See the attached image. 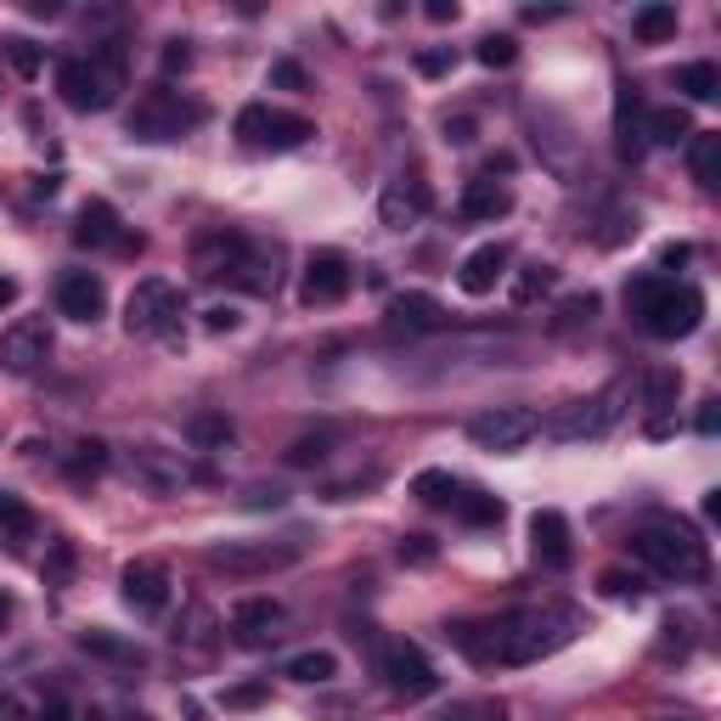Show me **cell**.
I'll list each match as a JSON object with an SVG mask.
<instances>
[{
	"label": "cell",
	"instance_id": "6da1fadb",
	"mask_svg": "<svg viewBox=\"0 0 721 721\" xmlns=\"http://www.w3.org/2000/svg\"><path fill=\"white\" fill-rule=\"evenodd\" d=\"M473 665H536L581 637V609L542 603V609H513L485 626H451L446 632Z\"/></svg>",
	"mask_w": 721,
	"mask_h": 721
},
{
	"label": "cell",
	"instance_id": "7a4b0ae2",
	"mask_svg": "<svg viewBox=\"0 0 721 721\" xmlns=\"http://www.w3.org/2000/svg\"><path fill=\"white\" fill-rule=\"evenodd\" d=\"M124 90V45H90V57H63L57 63V96L74 113H108Z\"/></svg>",
	"mask_w": 721,
	"mask_h": 721
},
{
	"label": "cell",
	"instance_id": "3957f363",
	"mask_svg": "<svg viewBox=\"0 0 721 721\" xmlns=\"http://www.w3.org/2000/svg\"><path fill=\"white\" fill-rule=\"evenodd\" d=\"M626 305L632 316L654 332V339H688V332H699L704 321V294L688 282H665V276H637L626 287Z\"/></svg>",
	"mask_w": 721,
	"mask_h": 721
},
{
	"label": "cell",
	"instance_id": "277c9868",
	"mask_svg": "<svg viewBox=\"0 0 721 721\" xmlns=\"http://www.w3.org/2000/svg\"><path fill=\"white\" fill-rule=\"evenodd\" d=\"M632 553L654 575H670V581H704L710 575V553H704L699 531L682 518H648L643 531H632Z\"/></svg>",
	"mask_w": 721,
	"mask_h": 721
},
{
	"label": "cell",
	"instance_id": "5b68a950",
	"mask_svg": "<svg viewBox=\"0 0 721 721\" xmlns=\"http://www.w3.org/2000/svg\"><path fill=\"white\" fill-rule=\"evenodd\" d=\"M209 119V108L198 96H186L175 85H153L148 96H135L130 108V135L135 141H181L186 130H198Z\"/></svg>",
	"mask_w": 721,
	"mask_h": 721
},
{
	"label": "cell",
	"instance_id": "8992f818",
	"mask_svg": "<svg viewBox=\"0 0 721 721\" xmlns=\"http://www.w3.org/2000/svg\"><path fill=\"white\" fill-rule=\"evenodd\" d=\"M124 327L135 339H170L181 327V287L164 276H141L124 299Z\"/></svg>",
	"mask_w": 721,
	"mask_h": 721
},
{
	"label": "cell",
	"instance_id": "52a82bcc",
	"mask_svg": "<svg viewBox=\"0 0 721 721\" xmlns=\"http://www.w3.org/2000/svg\"><path fill=\"white\" fill-rule=\"evenodd\" d=\"M310 135H316L310 119H299V113H276V108H265V102H249L243 113H237V141H243V148H254V153H287V148H305Z\"/></svg>",
	"mask_w": 721,
	"mask_h": 721
},
{
	"label": "cell",
	"instance_id": "ba28073f",
	"mask_svg": "<svg viewBox=\"0 0 721 721\" xmlns=\"http://www.w3.org/2000/svg\"><path fill=\"white\" fill-rule=\"evenodd\" d=\"M378 677H383V688H390L395 699H428V693H440V670L428 665V654H423L417 643H406V637H395V643L378 648Z\"/></svg>",
	"mask_w": 721,
	"mask_h": 721
},
{
	"label": "cell",
	"instance_id": "9c48e42d",
	"mask_svg": "<svg viewBox=\"0 0 721 721\" xmlns=\"http://www.w3.org/2000/svg\"><path fill=\"white\" fill-rule=\"evenodd\" d=\"M305 558V542L299 536H282V542H220L209 553V569H226V575H276L287 564Z\"/></svg>",
	"mask_w": 721,
	"mask_h": 721
},
{
	"label": "cell",
	"instance_id": "30bf717a",
	"mask_svg": "<svg viewBox=\"0 0 721 721\" xmlns=\"http://www.w3.org/2000/svg\"><path fill=\"white\" fill-rule=\"evenodd\" d=\"M620 401H626L620 383H609V390L592 395V401H569V406H558L547 417V435L553 440H598V435H609V428L620 423Z\"/></svg>",
	"mask_w": 721,
	"mask_h": 721
},
{
	"label": "cell",
	"instance_id": "8fae6325",
	"mask_svg": "<svg viewBox=\"0 0 721 721\" xmlns=\"http://www.w3.org/2000/svg\"><path fill=\"white\" fill-rule=\"evenodd\" d=\"M536 428H542V417L531 406H491L468 423V440L479 451H518L524 440H536Z\"/></svg>",
	"mask_w": 721,
	"mask_h": 721
},
{
	"label": "cell",
	"instance_id": "7c38bea8",
	"mask_svg": "<svg viewBox=\"0 0 721 721\" xmlns=\"http://www.w3.org/2000/svg\"><path fill=\"white\" fill-rule=\"evenodd\" d=\"M45 356H52V321L45 316H18L7 332H0V367L7 372H34L45 367Z\"/></svg>",
	"mask_w": 721,
	"mask_h": 721
},
{
	"label": "cell",
	"instance_id": "4fadbf2b",
	"mask_svg": "<svg viewBox=\"0 0 721 721\" xmlns=\"http://www.w3.org/2000/svg\"><path fill=\"white\" fill-rule=\"evenodd\" d=\"M356 287V265L339 254V249H321L305 260V282H299V299L305 305H339Z\"/></svg>",
	"mask_w": 721,
	"mask_h": 721
},
{
	"label": "cell",
	"instance_id": "5bb4252c",
	"mask_svg": "<svg viewBox=\"0 0 721 721\" xmlns=\"http://www.w3.org/2000/svg\"><path fill=\"white\" fill-rule=\"evenodd\" d=\"M276 265H282V254H276L271 243H254V237H243V249H237L226 282H231V287H243V294H254V299H271V294H276V282H282Z\"/></svg>",
	"mask_w": 721,
	"mask_h": 721
},
{
	"label": "cell",
	"instance_id": "9a60e30c",
	"mask_svg": "<svg viewBox=\"0 0 721 721\" xmlns=\"http://www.w3.org/2000/svg\"><path fill=\"white\" fill-rule=\"evenodd\" d=\"M282 626H287V609H282L276 598H243V603L231 609V637L243 643V648H265V643H276Z\"/></svg>",
	"mask_w": 721,
	"mask_h": 721
},
{
	"label": "cell",
	"instance_id": "2e32d148",
	"mask_svg": "<svg viewBox=\"0 0 721 721\" xmlns=\"http://www.w3.org/2000/svg\"><path fill=\"white\" fill-rule=\"evenodd\" d=\"M423 215H428V186L417 175H395L378 192V220L390 231H412V226H423Z\"/></svg>",
	"mask_w": 721,
	"mask_h": 721
},
{
	"label": "cell",
	"instance_id": "e0dca14e",
	"mask_svg": "<svg viewBox=\"0 0 721 721\" xmlns=\"http://www.w3.org/2000/svg\"><path fill=\"white\" fill-rule=\"evenodd\" d=\"M119 587H124V603L135 614H164V603H170V569L159 558H135V564H124Z\"/></svg>",
	"mask_w": 721,
	"mask_h": 721
},
{
	"label": "cell",
	"instance_id": "ac0fdd59",
	"mask_svg": "<svg viewBox=\"0 0 721 721\" xmlns=\"http://www.w3.org/2000/svg\"><path fill=\"white\" fill-rule=\"evenodd\" d=\"M57 310L68 316V321H96L108 310V287H102V276L96 271H63L57 276Z\"/></svg>",
	"mask_w": 721,
	"mask_h": 721
},
{
	"label": "cell",
	"instance_id": "d6986e66",
	"mask_svg": "<svg viewBox=\"0 0 721 721\" xmlns=\"http://www.w3.org/2000/svg\"><path fill=\"white\" fill-rule=\"evenodd\" d=\"M531 553L542 569H569L575 564V542H569V518L558 507L531 513Z\"/></svg>",
	"mask_w": 721,
	"mask_h": 721
},
{
	"label": "cell",
	"instance_id": "ffe728a7",
	"mask_svg": "<svg viewBox=\"0 0 721 721\" xmlns=\"http://www.w3.org/2000/svg\"><path fill=\"white\" fill-rule=\"evenodd\" d=\"M74 243H79V249H141V237L130 243L124 226H119V209L102 204V198H90V204L79 209V220H74Z\"/></svg>",
	"mask_w": 721,
	"mask_h": 721
},
{
	"label": "cell",
	"instance_id": "44dd1931",
	"mask_svg": "<svg viewBox=\"0 0 721 721\" xmlns=\"http://www.w3.org/2000/svg\"><path fill=\"white\" fill-rule=\"evenodd\" d=\"M457 215H462L468 226H496L502 215H513V192H507V186H496L491 175H479V181H468V186H462Z\"/></svg>",
	"mask_w": 721,
	"mask_h": 721
},
{
	"label": "cell",
	"instance_id": "7402d4cb",
	"mask_svg": "<svg viewBox=\"0 0 721 721\" xmlns=\"http://www.w3.org/2000/svg\"><path fill=\"white\" fill-rule=\"evenodd\" d=\"M446 327V305L435 294H395L390 299V332H440Z\"/></svg>",
	"mask_w": 721,
	"mask_h": 721
},
{
	"label": "cell",
	"instance_id": "603a6c76",
	"mask_svg": "<svg viewBox=\"0 0 721 721\" xmlns=\"http://www.w3.org/2000/svg\"><path fill=\"white\" fill-rule=\"evenodd\" d=\"M502 271H507V249H502V243H479V249L457 265V287H462V294H473V299H485L491 287L502 282Z\"/></svg>",
	"mask_w": 721,
	"mask_h": 721
},
{
	"label": "cell",
	"instance_id": "cb8c5ba5",
	"mask_svg": "<svg viewBox=\"0 0 721 721\" xmlns=\"http://www.w3.org/2000/svg\"><path fill=\"white\" fill-rule=\"evenodd\" d=\"M135 468H141V479H148V485H159V491H181V485H192V479H204V468H192L186 457L159 451V446L135 451Z\"/></svg>",
	"mask_w": 721,
	"mask_h": 721
},
{
	"label": "cell",
	"instance_id": "d4e9b609",
	"mask_svg": "<svg viewBox=\"0 0 721 721\" xmlns=\"http://www.w3.org/2000/svg\"><path fill=\"white\" fill-rule=\"evenodd\" d=\"M237 249H243V237H237V231H209V237H198V249H192V265H198L204 282H226Z\"/></svg>",
	"mask_w": 721,
	"mask_h": 721
},
{
	"label": "cell",
	"instance_id": "484cf974",
	"mask_svg": "<svg viewBox=\"0 0 721 721\" xmlns=\"http://www.w3.org/2000/svg\"><path fill=\"white\" fill-rule=\"evenodd\" d=\"M677 395H682V378L677 372H654L648 378V435L654 440L670 435V406H677Z\"/></svg>",
	"mask_w": 721,
	"mask_h": 721
},
{
	"label": "cell",
	"instance_id": "4316f807",
	"mask_svg": "<svg viewBox=\"0 0 721 721\" xmlns=\"http://www.w3.org/2000/svg\"><path fill=\"white\" fill-rule=\"evenodd\" d=\"M231 435H237V428H231L226 412H192L186 417V446L192 451H226Z\"/></svg>",
	"mask_w": 721,
	"mask_h": 721
},
{
	"label": "cell",
	"instance_id": "83f0119b",
	"mask_svg": "<svg viewBox=\"0 0 721 721\" xmlns=\"http://www.w3.org/2000/svg\"><path fill=\"white\" fill-rule=\"evenodd\" d=\"M643 135L659 141V148H682V141L693 135V119H688V108H648Z\"/></svg>",
	"mask_w": 721,
	"mask_h": 721
},
{
	"label": "cell",
	"instance_id": "f1b7e54d",
	"mask_svg": "<svg viewBox=\"0 0 721 721\" xmlns=\"http://www.w3.org/2000/svg\"><path fill=\"white\" fill-rule=\"evenodd\" d=\"M688 170L699 186H715L721 181V135L715 130H693L688 135Z\"/></svg>",
	"mask_w": 721,
	"mask_h": 721
},
{
	"label": "cell",
	"instance_id": "f546056e",
	"mask_svg": "<svg viewBox=\"0 0 721 721\" xmlns=\"http://www.w3.org/2000/svg\"><path fill=\"white\" fill-rule=\"evenodd\" d=\"M79 648H85V654H96V659H113V665H141V659H148V654H141L130 637H119V632H102V626L79 632Z\"/></svg>",
	"mask_w": 721,
	"mask_h": 721
},
{
	"label": "cell",
	"instance_id": "4dcf8cb0",
	"mask_svg": "<svg viewBox=\"0 0 721 721\" xmlns=\"http://www.w3.org/2000/svg\"><path fill=\"white\" fill-rule=\"evenodd\" d=\"M632 34H637L643 45L670 40V34H677V7H665V0H654V7H637V12H632Z\"/></svg>",
	"mask_w": 721,
	"mask_h": 721
},
{
	"label": "cell",
	"instance_id": "1f68e13d",
	"mask_svg": "<svg viewBox=\"0 0 721 721\" xmlns=\"http://www.w3.org/2000/svg\"><path fill=\"white\" fill-rule=\"evenodd\" d=\"M553 282H558V271L536 260V265H524V271L513 276V287H507V299H513V305H536L542 294H553Z\"/></svg>",
	"mask_w": 721,
	"mask_h": 721
},
{
	"label": "cell",
	"instance_id": "d6a6232c",
	"mask_svg": "<svg viewBox=\"0 0 721 721\" xmlns=\"http://www.w3.org/2000/svg\"><path fill=\"white\" fill-rule=\"evenodd\" d=\"M412 496H423L428 507H451V502L462 496V485H457L446 468H423V473L412 479Z\"/></svg>",
	"mask_w": 721,
	"mask_h": 721
},
{
	"label": "cell",
	"instance_id": "836d02e7",
	"mask_svg": "<svg viewBox=\"0 0 721 721\" xmlns=\"http://www.w3.org/2000/svg\"><path fill=\"white\" fill-rule=\"evenodd\" d=\"M677 90H688V102H715V96H721V68L715 63H688V68H677Z\"/></svg>",
	"mask_w": 721,
	"mask_h": 721
},
{
	"label": "cell",
	"instance_id": "e575fe53",
	"mask_svg": "<svg viewBox=\"0 0 721 721\" xmlns=\"http://www.w3.org/2000/svg\"><path fill=\"white\" fill-rule=\"evenodd\" d=\"M632 113H637V96L626 90V96H620V124H614L620 130V159H626V164H637L648 153V135H643V124Z\"/></svg>",
	"mask_w": 721,
	"mask_h": 721
},
{
	"label": "cell",
	"instance_id": "d590c367",
	"mask_svg": "<svg viewBox=\"0 0 721 721\" xmlns=\"http://www.w3.org/2000/svg\"><path fill=\"white\" fill-rule=\"evenodd\" d=\"M287 677H294V682H332V677H339V659H332L327 648H310V654H294V659H287Z\"/></svg>",
	"mask_w": 721,
	"mask_h": 721
},
{
	"label": "cell",
	"instance_id": "8d00e7d4",
	"mask_svg": "<svg viewBox=\"0 0 721 721\" xmlns=\"http://www.w3.org/2000/svg\"><path fill=\"white\" fill-rule=\"evenodd\" d=\"M451 507H457L462 524H502V513H507L502 496H491V491H462Z\"/></svg>",
	"mask_w": 721,
	"mask_h": 721
},
{
	"label": "cell",
	"instance_id": "74e56055",
	"mask_svg": "<svg viewBox=\"0 0 721 721\" xmlns=\"http://www.w3.org/2000/svg\"><path fill=\"white\" fill-rule=\"evenodd\" d=\"M0 536H7V542H29L34 536V513L12 491H0Z\"/></svg>",
	"mask_w": 721,
	"mask_h": 721
},
{
	"label": "cell",
	"instance_id": "f35d334b",
	"mask_svg": "<svg viewBox=\"0 0 721 721\" xmlns=\"http://www.w3.org/2000/svg\"><path fill=\"white\" fill-rule=\"evenodd\" d=\"M102 468H108V446H102V440H79V446H74V457H68V473H74V479L102 473Z\"/></svg>",
	"mask_w": 721,
	"mask_h": 721
},
{
	"label": "cell",
	"instance_id": "ab89813d",
	"mask_svg": "<svg viewBox=\"0 0 721 721\" xmlns=\"http://www.w3.org/2000/svg\"><path fill=\"white\" fill-rule=\"evenodd\" d=\"M513 57H518L513 34H485V40H479V63H485V68H507Z\"/></svg>",
	"mask_w": 721,
	"mask_h": 721
},
{
	"label": "cell",
	"instance_id": "60d3db41",
	"mask_svg": "<svg viewBox=\"0 0 721 721\" xmlns=\"http://www.w3.org/2000/svg\"><path fill=\"white\" fill-rule=\"evenodd\" d=\"M209 632H215V614H209V609H192V614H186V632H175V643H192V648H209V643H215Z\"/></svg>",
	"mask_w": 721,
	"mask_h": 721
},
{
	"label": "cell",
	"instance_id": "b9f144b4",
	"mask_svg": "<svg viewBox=\"0 0 721 721\" xmlns=\"http://www.w3.org/2000/svg\"><path fill=\"white\" fill-rule=\"evenodd\" d=\"M592 316H598V294H575V299L558 305V327H581V321H592Z\"/></svg>",
	"mask_w": 721,
	"mask_h": 721
},
{
	"label": "cell",
	"instance_id": "7bdbcfd3",
	"mask_svg": "<svg viewBox=\"0 0 721 721\" xmlns=\"http://www.w3.org/2000/svg\"><path fill=\"white\" fill-rule=\"evenodd\" d=\"M457 68V52L451 45H435V52H417V74L423 79H440V74H451Z\"/></svg>",
	"mask_w": 721,
	"mask_h": 721
},
{
	"label": "cell",
	"instance_id": "ee69618b",
	"mask_svg": "<svg viewBox=\"0 0 721 721\" xmlns=\"http://www.w3.org/2000/svg\"><path fill=\"white\" fill-rule=\"evenodd\" d=\"M265 693H271V682H237V688H226V710H254Z\"/></svg>",
	"mask_w": 721,
	"mask_h": 721
},
{
	"label": "cell",
	"instance_id": "f6af8a7d",
	"mask_svg": "<svg viewBox=\"0 0 721 721\" xmlns=\"http://www.w3.org/2000/svg\"><path fill=\"white\" fill-rule=\"evenodd\" d=\"M327 440H332V435H305V440H294V446H287V462H299V468H305V462H321V457H327Z\"/></svg>",
	"mask_w": 721,
	"mask_h": 721
},
{
	"label": "cell",
	"instance_id": "bcb514c9",
	"mask_svg": "<svg viewBox=\"0 0 721 721\" xmlns=\"http://www.w3.org/2000/svg\"><path fill=\"white\" fill-rule=\"evenodd\" d=\"M7 57H12V68H18L23 79H34V74H40V52H34L29 40H12V45H7Z\"/></svg>",
	"mask_w": 721,
	"mask_h": 721
},
{
	"label": "cell",
	"instance_id": "7dc6e473",
	"mask_svg": "<svg viewBox=\"0 0 721 721\" xmlns=\"http://www.w3.org/2000/svg\"><path fill=\"white\" fill-rule=\"evenodd\" d=\"M68 569H74V547H68V542H57V547H52V564H45V581L63 587V581H68Z\"/></svg>",
	"mask_w": 721,
	"mask_h": 721
},
{
	"label": "cell",
	"instance_id": "c3c4849f",
	"mask_svg": "<svg viewBox=\"0 0 721 721\" xmlns=\"http://www.w3.org/2000/svg\"><path fill=\"white\" fill-rule=\"evenodd\" d=\"M271 85H276V90H305V68H299L294 57H282V63L271 68Z\"/></svg>",
	"mask_w": 721,
	"mask_h": 721
},
{
	"label": "cell",
	"instance_id": "681fc988",
	"mask_svg": "<svg viewBox=\"0 0 721 721\" xmlns=\"http://www.w3.org/2000/svg\"><path fill=\"white\" fill-rule=\"evenodd\" d=\"M34 721H68V699L52 688V693H45V699L34 704Z\"/></svg>",
	"mask_w": 721,
	"mask_h": 721
},
{
	"label": "cell",
	"instance_id": "f907efd6",
	"mask_svg": "<svg viewBox=\"0 0 721 721\" xmlns=\"http://www.w3.org/2000/svg\"><path fill=\"white\" fill-rule=\"evenodd\" d=\"M401 558H406V564H435V542H428V536H406V542H401Z\"/></svg>",
	"mask_w": 721,
	"mask_h": 721
},
{
	"label": "cell",
	"instance_id": "816d5d0a",
	"mask_svg": "<svg viewBox=\"0 0 721 721\" xmlns=\"http://www.w3.org/2000/svg\"><path fill=\"white\" fill-rule=\"evenodd\" d=\"M204 327H209V332H231V327H237V310H231V305H209V310H204Z\"/></svg>",
	"mask_w": 721,
	"mask_h": 721
},
{
	"label": "cell",
	"instance_id": "f5cc1de1",
	"mask_svg": "<svg viewBox=\"0 0 721 721\" xmlns=\"http://www.w3.org/2000/svg\"><path fill=\"white\" fill-rule=\"evenodd\" d=\"M598 587H603L609 598H626V592L637 598V581H632V575H620V569H609V575H603V581H598Z\"/></svg>",
	"mask_w": 721,
	"mask_h": 721
},
{
	"label": "cell",
	"instance_id": "db71d44e",
	"mask_svg": "<svg viewBox=\"0 0 721 721\" xmlns=\"http://www.w3.org/2000/svg\"><path fill=\"white\" fill-rule=\"evenodd\" d=\"M186 68H192L186 40H170V52H164V74H186Z\"/></svg>",
	"mask_w": 721,
	"mask_h": 721
},
{
	"label": "cell",
	"instance_id": "11a10c76",
	"mask_svg": "<svg viewBox=\"0 0 721 721\" xmlns=\"http://www.w3.org/2000/svg\"><path fill=\"white\" fill-rule=\"evenodd\" d=\"M423 18H428V23H457V0H428Z\"/></svg>",
	"mask_w": 721,
	"mask_h": 721
},
{
	"label": "cell",
	"instance_id": "9f6ffc18",
	"mask_svg": "<svg viewBox=\"0 0 721 721\" xmlns=\"http://www.w3.org/2000/svg\"><path fill=\"white\" fill-rule=\"evenodd\" d=\"M446 141H451V148H468V141H473V119H446Z\"/></svg>",
	"mask_w": 721,
	"mask_h": 721
},
{
	"label": "cell",
	"instance_id": "6f0895ef",
	"mask_svg": "<svg viewBox=\"0 0 721 721\" xmlns=\"http://www.w3.org/2000/svg\"><path fill=\"white\" fill-rule=\"evenodd\" d=\"M693 428H699V435H715V428H721V401H704V406H699V423H693Z\"/></svg>",
	"mask_w": 721,
	"mask_h": 721
},
{
	"label": "cell",
	"instance_id": "680465c9",
	"mask_svg": "<svg viewBox=\"0 0 721 721\" xmlns=\"http://www.w3.org/2000/svg\"><path fill=\"white\" fill-rule=\"evenodd\" d=\"M468 710H473V721H507L502 704H468Z\"/></svg>",
	"mask_w": 721,
	"mask_h": 721
},
{
	"label": "cell",
	"instance_id": "91938a15",
	"mask_svg": "<svg viewBox=\"0 0 721 721\" xmlns=\"http://www.w3.org/2000/svg\"><path fill=\"white\" fill-rule=\"evenodd\" d=\"M7 305H18V282L0 276V310H7Z\"/></svg>",
	"mask_w": 721,
	"mask_h": 721
},
{
	"label": "cell",
	"instance_id": "94428289",
	"mask_svg": "<svg viewBox=\"0 0 721 721\" xmlns=\"http://www.w3.org/2000/svg\"><path fill=\"white\" fill-rule=\"evenodd\" d=\"M29 12H34V18H57L63 7H57V0H29Z\"/></svg>",
	"mask_w": 721,
	"mask_h": 721
},
{
	"label": "cell",
	"instance_id": "6125c7cd",
	"mask_svg": "<svg viewBox=\"0 0 721 721\" xmlns=\"http://www.w3.org/2000/svg\"><path fill=\"white\" fill-rule=\"evenodd\" d=\"M435 721H473V710H468V704H457V710H446V715H435Z\"/></svg>",
	"mask_w": 721,
	"mask_h": 721
},
{
	"label": "cell",
	"instance_id": "be15d7a7",
	"mask_svg": "<svg viewBox=\"0 0 721 721\" xmlns=\"http://www.w3.org/2000/svg\"><path fill=\"white\" fill-rule=\"evenodd\" d=\"M7 626H12V598L0 592V632H7Z\"/></svg>",
	"mask_w": 721,
	"mask_h": 721
},
{
	"label": "cell",
	"instance_id": "e7e4bbea",
	"mask_svg": "<svg viewBox=\"0 0 721 721\" xmlns=\"http://www.w3.org/2000/svg\"><path fill=\"white\" fill-rule=\"evenodd\" d=\"M12 715H18V704H12V699H0V721H12Z\"/></svg>",
	"mask_w": 721,
	"mask_h": 721
},
{
	"label": "cell",
	"instance_id": "03108f58",
	"mask_svg": "<svg viewBox=\"0 0 721 721\" xmlns=\"http://www.w3.org/2000/svg\"><path fill=\"white\" fill-rule=\"evenodd\" d=\"M124 721H153V715H148V710H130V715H124Z\"/></svg>",
	"mask_w": 721,
	"mask_h": 721
},
{
	"label": "cell",
	"instance_id": "003e7915",
	"mask_svg": "<svg viewBox=\"0 0 721 721\" xmlns=\"http://www.w3.org/2000/svg\"><path fill=\"white\" fill-rule=\"evenodd\" d=\"M670 721H699V715H670Z\"/></svg>",
	"mask_w": 721,
	"mask_h": 721
}]
</instances>
